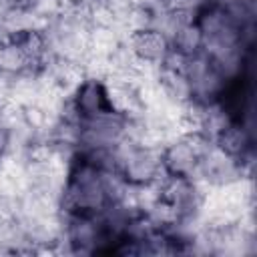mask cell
I'll list each match as a JSON object with an SVG mask.
<instances>
[{"label": "cell", "mask_w": 257, "mask_h": 257, "mask_svg": "<svg viewBox=\"0 0 257 257\" xmlns=\"http://www.w3.org/2000/svg\"><path fill=\"white\" fill-rule=\"evenodd\" d=\"M68 102L72 106V112L76 114L78 120L94 118L104 112L114 110L106 82L98 76H84L74 88L72 94L68 96Z\"/></svg>", "instance_id": "1"}, {"label": "cell", "mask_w": 257, "mask_h": 257, "mask_svg": "<svg viewBox=\"0 0 257 257\" xmlns=\"http://www.w3.org/2000/svg\"><path fill=\"white\" fill-rule=\"evenodd\" d=\"M124 44L139 62L149 64V66H159L163 62V58L167 56V52L171 50V42H169L167 34H163L161 30L151 28V26L131 30Z\"/></svg>", "instance_id": "2"}, {"label": "cell", "mask_w": 257, "mask_h": 257, "mask_svg": "<svg viewBox=\"0 0 257 257\" xmlns=\"http://www.w3.org/2000/svg\"><path fill=\"white\" fill-rule=\"evenodd\" d=\"M169 42H171V48L183 56H193L203 52V32L199 30L193 18L183 20L169 36Z\"/></svg>", "instance_id": "3"}]
</instances>
